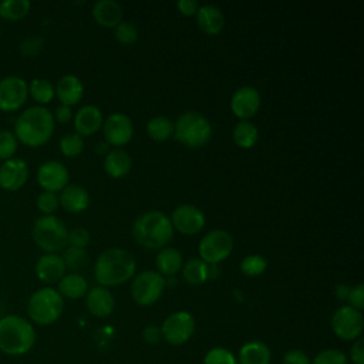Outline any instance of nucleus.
Masks as SVG:
<instances>
[{
	"label": "nucleus",
	"instance_id": "5701e85b",
	"mask_svg": "<svg viewBox=\"0 0 364 364\" xmlns=\"http://www.w3.org/2000/svg\"><path fill=\"white\" fill-rule=\"evenodd\" d=\"M95 23L105 28H115L122 21V7L114 0H98L92 6Z\"/></svg>",
	"mask_w": 364,
	"mask_h": 364
},
{
	"label": "nucleus",
	"instance_id": "a211bd4d",
	"mask_svg": "<svg viewBox=\"0 0 364 364\" xmlns=\"http://www.w3.org/2000/svg\"><path fill=\"white\" fill-rule=\"evenodd\" d=\"M65 270L67 267L63 256H60L58 253H44L37 259L34 266L37 279L46 284L58 283L65 274Z\"/></svg>",
	"mask_w": 364,
	"mask_h": 364
},
{
	"label": "nucleus",
	"instance_id": "c9c22d12",
	"mask_svg": "<svg viewBox=\"0 0 364 364\" xmlns=\"http://www.w3.org/2000/svg\"><path fill=\"white\" fill-rule=\"evenodd\" d=\"M84 151V138L75 132H68L60 139V152L67 158L78 156Z\"/></svg>",
	"mask_w": 364,
	"mask_h": 364
},
{
	"label": "nucleus",
	"instance_id": "09e8293b",
	"mask_svg": "<svg viewBox=\"0 0 364 364\" xmlns=\"http://www.w3.org/2000/svg\"><path fill=\"white\" fill-rule=\"evenodd\" d=\"M176 9L181 14H183L186 17H191V16H196L199 4L195 0H179L176 3Z\"/></svg>",
	"mask_w": 364,
	"mask_h": 364
},
{
	"label": "nucleus",
	"instance_id": "79ce46f5",
	"mask_svg": "<svg viewBox=\"0 0 364 364\" xmlns=\"http://www.w3.org/2000/svg\"><path fill=\"white\" fill-rule=\"evenodd\" d=\"M90 240H91V235L84 228L78 226V228H74V229L68 230V246L85 249L88 246Z\"/></svg>",
	"mask_w": 364,
	"mask_h": 364
},
{
	"label": "nucleus",
	"instance_id": "20e7f679",
	"mask_svg": "<svg viewBox=\"0 0 364 364\" xmlns=\"http://www.w3.org/2000/svg\"><path fill=\"white\" fill-rule=\"evenodd\" d=\"M36 343L33 324L16 314L0 318V351L9 355H21L28 353Z\"/></svg>",
	"mask_w": 364,
	"mask_h": 364
},
{
	"label": "nucleus",
	"instance_id": "f03ea898",
	"mask_svg": "<svg viewBox=\"0 0 364 364\" xmlns=\"http://www.w3.org/2000/svg\"><path fill=\"white\" fill-rule=\"evenodd\" d=\"M136 272V260L132 253L124 247L105 249L95 260L94 277L102 287H114L124 284L134 277Z\"/></svg>",
	"mask_w": 364,
	"mask_h": 364
},
{
	"label": "nucleus",
	"instance_id": "412c9836",
	"mask_svg": "<svg viewBox=\"0 0 364 364\" xmlns=\"http://www.w3.org/2000/svg\"><path fill=\"white\" fill-rule=\"evenodd\" d=\"M55 95L61 105L73 107L82 100L84 95V84L82 81L74 74H65L60 77L54 87Z\"/></svg>",
	"mask_w": 364,
	"mask_h": 364
},
{
	"label": "nucleus",
	"instance_id": "4468645a",
	"mask_svg": "<svg viewBox=\"0 0 364 364\" xmlns=\"http://www.w3.org/2000/svg\"><path fill=\"white\" fill-rule=\"evenodd\" d=\"M169 219L173 230H178L182 235H196L205 228L206 223L205 213L199 208L189 203L175 208Z\"/></svg>",
	"mask_w": 364,
	"mask_h": 364
},
{
	"label": "nucleus",
	"instance_id": "2eb2a0df",
	"mask_svg": "<svg viewBox=\"0 0 364 364\" xmlns=\"http://www.w3.org/2000/svg\"><path fill=\"white\" fill-rule=\"evenodd\" d=\"M260 105V94L252 85L239 87L230 97V109L233 115L242 121H247L255 117L259 112Z\"/></svg>",
	"mask_w": 364,
	"mask_h": 364
},
{
	"label": "nucleus",
	"instance_id": "72a5a7b5",
	"mask_svg": "<svg viewBox=\"0 0 364 364\" xmlns=\"http://www.w3.org/2000/svg\"><path fill=\"white\" fill-rule=\"evenodd\" d=\"M63 260L65 263V267L71 269L73 273H77L78 270L84 269L88 262V255L85 249L81 247H74V246H67L64 249Z\"/></svg>",
	"mask_w": 364,
	"mask_h": 364
},
{
	"label": "nucleus",
	"instance_id": "f8f14e48",
	"mask_svg": "<svg viewBox=\"0 0 364 364\" xmlns=\"http://www.w3.org/2000/svg\"><path fill=\"white\" fill-rule=\"evenodd\" d=\"M28 98V84L18 75H7L0 80V111L20 109Z\"/></svg>",
	"mask_w": 364,
	"mask_h": 364
},
{
	"label": "nucleus",
	"instance_id": "4be33fe9",
	"mask_svg": "<svg viewBox=\"0 0 364 364\" xmlns=\"http://www.w3.org/2000/svg\"><path fill=\"white\" fill-rule=\"evenodd\" d=\"M58 202L64 210L70 213L84 212L90 206V193L88 191L77 183H68L58 196Z\"/></svg>",
	"mask_w": 364,
	"mask_h": 364
},
{
	"label": "nucleus",
	"instance_id": "4c0bfd02",
	"mask_svg": "<svg viewBox=\"0 0 364 364\" xmlns=\"http://www.w3.org/2000/svg\"><path fill=\"white\" fill-rule=\"evenodd\" d=\"M17 146H18V141L13 132L4 131V129L0 131V161L1 162L14 158Z\"/></svg>",
	"mask_w": 364,
	"mask_h": 364
},
{
	"label": "nucleus",
	"instance_id": "f704fd0d",
	"mask_svg": "<svg viewBox=\"0 0 364 364\" xmlns=\"http://www.w3.org/2000/svg\"><path fill=\"white\" fill-rule=\"evenodd\" d=\"M267 260L262 255H247L240 260V272L247 277H256L264 273Z\"/></svg>",
	"mask_w": 364,
	"mask_h": 364
},
{
	"label": "nucleus",
	"instance_id": "c85d7f7f",
	"mask_svg": "<svg viewBox=\"0 0 364 364\" xmlns=\"http://www.w3.org/2000/svg\"><path fill=\"white\" fill-rule=\"evenodd\" d=\"M183 280L191 286H200L209 280V264L199 257H192L182 266Z\"/></svg>",
	"mask_w": 364,
	"mask_h": 364
},
{
	"label": "nucleus",
	"instance_id": "ddd939ff",
	"mask_svg": "<svg viewBox=\"0 0 364 364\" xmlns=\"http://www.w3.org/2000/svg\"><path fill=\"white\" fill-rule=\"evenodd\" d=\"M102 134L108 145L119 148L132 139L134 124L128 115L122 112H114L104 119Z\"/></svg>",
	"mask_w": 364,
	"mask_h": 364
},
{
	"label": "nucleus",
	"instance_id": "dca6fc26",
	"mask_svg": "<svg viewBox=\"0 0 364 364\" xmlns=\"http://www.w3.org/2000/svg\"><path fill=\"white\" fill-rule=\"evenodd\" d=\"M37 182L46 192H61L70 182V173L64 164L46 161L37 169Z\"/></svg>",
	"mask_w": 364,
	"mask_h": 364
},
{
	"label": "nucleus",
	"instance_id": "9b49d317",
	"mask_svg": "<svg viewBox=\"0 0 364 364\" xmlns=\"http://www.w3.org/2000/svg\"><path fill=\"white\" fill-rule=\"evenodd\" d=\"M195 333V318L188 311H175L169 314L162 326L161 334L171 346H181L186 343Z\"/></svg>",
	"mask_w": 364,
	"mask_h": 364
},
{
	"label": "nucleus",
	"instance_id": "b1692460",
	"mask_svg": "<svg viewBox=\"0 0 364 364\" xmlns=\"http://www.w3.org/2000/svg\"><path fill=\"white\" fill-rule=\"evenodd\" d=\"M196 21L199 28L208 36H218L225 27V16L222 10L213 4L199 6Z\"/></svg>",
	"mask_w": 364,
	"mask_h": 364
},
{
	"label": "nucleus",
	"instance_id": "423d86ee",
	"mask_svg": "<svg viewBox=\"0 0 364 364\" xmlns=\"http://www.w3.org/2000/svg\"><path fill=\"white\" fill-rule=\"evenodd\" d=\"M64 310V299L50 286L36 290L27 301V314L31 321L40 326L55 323Z\"/></svg>",
	"mask_w": 364,
	"mask_h": 364
},
{
	"label": "nucleus",
	"instance_id": "7c9ffc66",
	"mask_svg": "<svg viewBox=\"0 0 364 364\" xmlns=\"http://www.w3.org/2000/svg\"><path fill=\"white\" fill-rule=\"evenodd\" d=\"M146 134L152 141L164 142L173 135V122L164 115L154 117L146 122Z\"/></svg>",
	"mask_w": 364,
	"mask_h": 364
},
{
	"label": "nucleus",
	"instance_id": "393cba45",
	"mask_svg": "<svg viewBox=\"0 0 364 364\" xmlns=\"http://www.w3.org/2000/svg\"><path fill=\"white\" fill-rule=\"evenodd\" d=\"M132 168L131 155L122 148H114L104 158V171L114 179H121L129 173Z\"/></svg>",
	"mask_w": 364,
	"mask_h": 364
},
{
	"label": "nucleus",
	"instance_id": "9d476101",
	"mask_svg": "<svg viewBox=\"0 0 364 364\" xmlns=\"http://www.w3.org/2000/svg\"><path fill=\"white\" fill-rule=\"evenodd\" d=\"M334 334L344 341H354L361 337L364 330V317L360 310L346 304L338 307L331 317Z\"/></svg>",
	"mask_w": 364,
	"mask_h": 364
},
{
	"label": "nucleus",
	"instance_id": "37998d69",
	"mask_svg": "<svg viewBox=\"0 0 364 364\" xmlns=\"http://www.w3.org/2000/svg\"><path fill=\"white\" fill-rule=\"evenodd\" d=\"M347 300H348V306L361 311L364 309V284L358 283L357 286L350 287Z\"/></svg>",
	"mask_w": 364,
	"mask_h": 364
},
{
	"label": "nucleus",
	"instance_id": "f3484780",
	"mask_svg": "<svg viewBox=\"0 0 364 364\" xmlns=\"http://www.w3.org/2000/svg\"><path fill=\"white\" fill-rule=\"evenodd\" d=\"M28 179V165L21 158H11L0 165V188L7 192L18 191Z\"/></svg>",
	"mask_w": 364,
	"mask_h": 364
},
{
	"label": "nucleus",
	"instance_id": "1a4fd4ad",
	"mask_svg": "<svg viewBox=\"0 0 364 364\" xmlns=\"http://www.w3.org/2000/svg\"><path fill=\"white\" fill-rule=\"evenodd\" d=\"M165 290V277L156 270H144L138 273L131 283L132 300L139 306H152Z\"/></svg>",
	"mask_w": 364,
	"mask_h": 364
},
{
	"label": "nucleus",
	"instance_id": "ea45409f",
	"mask_svg": "<svg viewBox=\"0 0 364 364\" xmlns=\"http://www.w3.org/2000/svg\"><path fill=\"white\" fill-rule=\"evenodd\" d=\"M203 364H237V360L229 350L223 347H213L206 353Z\"/></svg>",
	"mask_w": 364,
	"mask_h": 364
},
{
	"label": "nucleus",
	"instance_id": "cd10ccee",
	"mask_svg": "<svg viewBox=\"0 0 364 364\" xmlns=\"http://www.w3.org/2000/svg\"><path fill=\"white\" fill-rule=\"evenodd\" d=\"M57 291L61 297H67L71 300H77L87 294L88 291V282L80 273H67L61 277L57 284Z\"/></svg>",
	"mask_w": 364,
	"mask_h": 364
},
{
	"label": "nucleus",
	"instance_id": "8fccbe9b",
	"mask_svg": "<svg viewBox=\"0 0 364 364\" xmlns=\"http://www.w3.org/2000/svg\"><path fill=\"white\" fill-rule=\"evenodd\" d=\"M53 118L54 121L60 122V124H67L71 118H73V111H71V107H67V105H58L53 114Z\"/></svg>",
	"mask_w": 364,
	"mask_h": 364
},
{
	"label": "nucleus",
	"instance_id": "de8ad7c7",
	"mask_svg": "<svg viewBox=\"0 0 364 364\" xmlns=\"http://www.w3.org/2000/svg\"><path fill=\"white\" fill-rule=\"evenodd\" d=\"M350 360L353 364H364V340L361 337L354 340L350 350Z\"/></svg>",
	"mask_w": 364,
	"mask_h": 364
},
{
	"label": "nucleus",
	"instance_id": "f257e3e1",
	"mask_svg": "<svg viewBox=\"0 0 364 364\" xmlns=\"http://www.w3.org/2000/svg\"><path fill=\"white\" fill-rule=\"evenodd\" d=\"M55 128V121L48 108L33 105L24 109L14 122V135L18 142L30 148L47 144Z\"/></svg>",
	"mask_w": 364,
	"mask_h": 364
},
{
	"label": "nucleus",
	"instance_id": "aec40b11",
	"mask_svg": "<svg viewBox=\"0 0 364 364\" xmlns=\"http://www.w3.org/2000/svg\"><path fill=\"white\" fill-rule=\"evenodd\" d=\"M85 306L92 316L104 318L114 311L115 299L107 287L95 286L88 289L85 294Z\"/></svg>",
	"mask_w": 364,
	"mask_h": 364
},
{
	"label": "nucleus",
	"instance_id": "6ab92c4d",
	"mask_svg": "<svg viewBox=\"0 0 364 364\" xmlns=\"http://www.w3.org/2000/svg\"><path fill=\"white\" fill-rule=\"evenodd\" d=\"M102 124H104L102 111L92 104H87L81 107L74 117L75 134H78L82 138L98 132L102 128Z\"/></svg>",
	"mask_w": 364,
	"mask_h": 364
},
{
	"label": "nucleus",
	"instance_id": "c03bdc74",
	"mask_svg": "<svg viewBox=\"0 0 364 364\" xmlns=\"http://www.w3.org/2000/svg\"><path fill=\"white\" fill-rule=\"evenodd\" d=\"M283 364H311L310 357L303 350H289L283 357Z\"/></svg>",
	"mask_w": 364,
	"mask_h": 364
},
{
	"label": "nucleus",
	"instance_id": "bb28decb",
	"mask_svg": "<svg viewBox=\"0 0 364 364\" xmlns=\"http://www.w3.org/2000/svg\"><path fill=\"white\" fill-rule=\"evenodd\" d=\"M236 360L237 364H270L272 353L263 341L252 340L240 347Z\"/></svg>",
	"mask_w": 364,
	"mask_h": 364
},
{
	"label": "nucleus",
	"instance_id": "e433bc0d",
	"mask_svg": "<svg viewBox=\"0 0 364 364\" xmlns=\"http://www.w3.org/2000/svg\"><path fill=\"white\" fill-rule=\"evenodd\" d=\"M114 37L118 43H121L124 46L134 44L138 40V28L131 21H121L114 28Z\"/></svg>",
	"mask_w": 364,
	"mask_h": 364
},
{
	"label": "nucleus",
	"instance_id": "39448f33",
	"mask_svg": "<svg viewBox=\"0 0 364 364\" xmlns=\"http://www.w3.org/2000/svg\"><path fill=\"white\" fill-rule=\"evenodd\" d=\"M173 135L178 142L188 148H202L212 138V125L202 114L186 111L173 122Z\"/></svg>",
	"mask_w": 364,
	"mask_h": 364
},
{
	"label": "nucleus",
	"instance_id": "58836bf2",
	"mask_svg": "<svg viewBox=\"0 0 364 364\" xmlns=\"http://www.w3.org/2000/svg\"><path fill=\"white\" fill-rule=\"evenodd\" d=\"M311 364H348L347 355L337 348H327L314 355Z\"/></svg>",
	"mask_w": 364,
	"mask_h": 364
},
{
	"label": "nucleus",
	"instance_id": "2f4dec72",
	"mask_svg": "<svg viewBox=\"0 0 364 364\" xmlns=\"http://www.w3.org/2000/svg\"><path fill=\"white\" fill-rule=\"evenodd\" d=\"M28 94L37 102V105L44 107L46 104L51 102L55 91L54 85L46 78H33L28 84Z\"/></svg>",
	"mask_w": 364,
	"mask_h": 364
},
{
	"label": "nucleus",
	"instance_id": "3c124183",
	"mask_svg": "<svg viewBox=\"0 0 364 364\" xmlns=\"http://www.w3.org/2000/svg\"><path fill=\"white\" fill-rule=\"evenodd\" d=\"M348 291H350V287L346 286V284H338L337 289H336V294L340 300H347V296H348Z\"/></svg>",
	"mask_w": 364,
	"mask_h": 364
},
{
	"label": "nucleus",
	"instance_id": "0eeeda50",
	"mask_svg": "<svg viewBox=\"0 0 364 364\" xmlns=\"http://www.w3.org/2000/svg\"><path fill=\"white\" fill-rule=\"evenodd\" d=\"M33 240L46 253H58L68 246V229L54 215H43L33 225Z\"/></svg>",
	"mask_w": 364,
	"mask_h": 364
},
{
	"label": "nucleus",
	"instance_id": "a878e982",
	"mask_svg": "<svg viewBox=\"0 0 364 364\" xmlns=\"http://www.w3.org/2000/svg\"><path fill=\"white\" fill-rule=\"evenodd\" d=\"M156 272L164 277L175 276L183 266V256L176 247H164L155 257Z\"/></svg>",
	"mask_w": 364,
	"mask_h": 364
},
{
	"label": "nucleus",
	"instance_id": "49530a36",
	"mask_svg": "<svg viewBox=\"0 0 364 364\" xmlns=\"http://www.w3.org/2000/svg\"><path fill=\"white\" fill-rule=\"evenodd\" d=\"M162 338V334H161V328L156 327V326H146L144 330H142V340L146 343V344H151V346H155L159 343V340Z\"/></svg>",
	"mask_w": 364,
	"mask_h": 364
},
{
	"label": "nucleus",
	"instance_id": "c756f323",
	"mask_svg": "<svg viewBox=\"0 0 364 364\" xmlns=\"http://www.w3.org/2000/svg\"><path fill=\"white\" fill-rule=\"evenodd\" d=\"M233 141L242 149H250L259 139V129L250 121H239L233 128Z\"/></svg>",
	"mask_w": 364,
	"mask_h": 364
},
{
	"label": "nucleus",
	"instance_id": "473e14b6",
	"mask_svg": "<svg viewBox=\"0 0 364 364\" xmlns=\"http://www.w3.org/2000/svg\"><path fill=\"white\" fill-rule=\"evenodd\" d=\"M31 9L28 0H3L0 3V17L7 21H18L24 18Z\"/></svg>",
	"mask_w": 364,
	"mask_h": 364
},
{
	"label": "nucleus",
	"instance_id": "a18cd8bd",
	"mask_svg": "<svg viewBox=\"0 0 364 364\" xmlns=\"http://www.w3.org/2000/svg\"><path fill=\"white\" fill-rule=\"evenodd\" d=\"M43 48V40L38 37H33V38H27L24 40V43L21 44L20 50L24 55H34L37 54L40 50Z\"/></svg>",
	"mask_w": 364,
	"mask_h": 364
},
{
	"label": "nucleus",
	"instance_id": "6e6552de",
	"mask_svg": "<svg viewBox=\"0 0 364 364\" xmlns=\"http://www.w3.org/2000/svg\"><path fill=\"white\" fill-rule=\"evenodd\" d=\"M233 245V237L228 230L213 229L208 232L199 242V259L209 266H216L230 256Z\"/></svg>",
	"mask_w": 364,
	"mask_h": 364
},
{
	"label": "nucleus",
	"instance_id": "7ed1b4c3",
	"mask_svg": "<svg viewBox=\"0 0 364 364\" xmlns=\"http://www.w3.org/2000/svg\"><path fill=\"white\" fill-rule=\"evenodd\" d=\"M132 236L144 249L161 250L173 237V228L168 215L159 210H148L134 220Z\"/></svg>",
	"mask_w": 364,
	"mask_h": 364
},
{
	"label": "nucleus",
	"instance_id": "a19ab883",
	"mask_svg": "<svg viewBox=\"0 0 364 364\" xmlns=\"http://www.w3.org/2000/svg\"><path fill=\"white\" fill-rule=\"evenodd\" d=\"M36 205H37V209L43 213V215H53L57 208L60 206V202H58V196L53 192H46L43 191L37 199H36Z\"/></svg>",
	"mask_w": 364,
	"mask_h": 364
},
{
	"label": "nucleus",
	"instance_id": "603ef678",
	"mask_svg": "<svg viewBox=\"0 0 364 364\" xmlns=\"http://www.w3.org/2000/svg\"><path fill=\"white\" fill-rule=\"evenodd\" d=\"M0 318H1V317H0Z\"/></svg>",
	"mask_w": 364,
	"mask_h": 364
}]
</instances>
